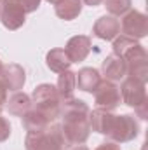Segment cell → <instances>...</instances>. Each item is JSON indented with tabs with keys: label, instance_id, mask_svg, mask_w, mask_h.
<instances>
[{
	"label": "cell",
	"instance_id": "6da1fadb",
	"mask_svg": "<svg viewBox=\"0 0 148 150\" xmlns=\"http://www.w3.org/2000/svg\"><path fill=\"white\" fill-rule=\"evenodd\" d=\"M89 107L85 101L70 98L61 103V131L66 140V145H82L87 142L91 127H89Z\"/></svg>",
	"mask_w": 148,
	"mask_h": 150
},
{
	"label": "cell",
	"instance_id": "7a4b0ae2",
	"mask_svg": "<svg viewBox=\"0 0 148 150\" xmlns=\"http://www.w3.org/2000/svg\"><path fill=\"white\" fill-rule=\"evenodd\" d=\"M32 108L42 113L51 124L59 117L61 113V98L58 94V89L52 84H40L32 93Z\"/></svg>",
	"mask_w": 148,
	"mask_h": 150
},
{
	"label": "cell",
	"instance_id": "3957f363",
	"mask_svg": "<svg viewBox=\"0 0 148 150\" xmlns=\"http://www.w3.org/2000/svg\"><path fill=\"white\" fill-rule=\"evenodd\" d=\"M26 150H65L66 140L61 131V124H49L45 129L28 133L25 140Z\"/></svg>",
	"mask_w": 148,
	"mask_h": 150
},
{
	"label": "cell",
	"instance_id": "277c9868",
	"mask_svg": "<svg viewBox=\"0 0 148 150\" xmlns=\"http://www.w3.org/2000/svg\"><path fill=\"white\" fill-rule=\"evenodd\" d=\"M125 63V77L136 79L143 84L148 80V54L141 44H136L125 56L122 58Z\"/></svg>",
	"mask_w": 148,
	"mask_h": 150
},
{
	"label": "cell",
	"instance_id": "5b68a950",
	"mask_svg": "<svg viewBox=\"0 0 148 150\" xmlns=\"http://www.w3.org/2000/svg\"><path fill=\"white\" fill-rule=\"evenodd\" d=\"M138 134H140V120L131 113H124V115H115L106 136L115 143H125L134 140Z\"/></svg>",
	"mask_w": 148,
	"mask_h": 150
},
{
	"label": "cell",
	"instance_id": "8992f818",
	"mask_svg": "<svg viewBox=\"0 0 148 150\" xmlns=\"http://www.w3.org/2000/svg\"><path fill=\"white\" fill-rule=\"evenodd\" d=\"M118 25H120L122 35H127L131 38L140 40L148 35V18L140 11L129 9L125 14H122V19L118 21Z\"/></svg>",
	"mask_w": 148,
	"mask_h": 150
},
{
	"label": "cell",
	"instance_id": "52a82bcc",
	"mask_svg": "<svg viewBox=\"0 0 148 150\" xmlns=\"http://www.w3.org/2000/svg\"><path fill=\"white\" fill-rule=\"evenodd\" d=\"M122 98H120V89L115 82L106 80V79H101L98 87L94 89V103H96V108H101V110H115L118 105H120Z\"/></svg>",
	"mask_w": 148,
	"mask_h": 150
},
{
	"label": "cell",
	"instance_id": "ba28073f",
	"mask_svg": "<svg viewBox=\"0 0 148 150\" xmlns=\"http://www.w3.org/2000/svg\"><path fill=\"white\" fill-rule=\"evenodd\" d=\"M120 89V98L122 101L131 107V108H138L140 105H143L145 101H148L147 98V89H145V84L136 80V79H131V77H125L122 86L118 87Z\"/></svg>",
	"mask_w": 148,
	"mask_h": 150
},
{
	"label": "cell",
	"instance_id": "9c48e42d",
	"mask_svg": "<svg viewBox=\"0 0 148 150\" xmlns=\"http://www.w3.org/2000/svg\"><path fill=\"white\" fill-rule=\"evenodd\" d=\"M0 80L4 82V86L7 87V91H21L26 80V75L21 65L18 63H11V65H4L2 72H0Z\"/></svg>",
	"mask_w": 148,
	"mask_h": 150
},
{
	"label": "cell",
	"instance_id": "30bf717a",
	"mask_svg": "<svg viewBox=\"0 0 148 150\" xmlns=\"http://www.w3.org/2000/svg\"><path fill=\"white\" fill-rule=\"evenodd\" d=\"M91 47H92V42H91L89 37H85V35H75V37H72L68 40L65 51L70 56L72 63H78V61H84L87 58V54L91 52Z\"/></svg>",
	"mask_w": 148,
	"mask_h": 150
},
{
	"label": "cell",
	"instance_id": "8fae6325",
	"mask_svg": "<svg viewBox=\"0 0 148 150\" xmlns=\"http://www.w3.org/2000/svg\"><path fill=\"white\" fill-rule=\"evenodd\" d=\"M92 33L98 38H103V40H113L120 33L118 19L115 16H101L92 26Z\"/></svg>",
	"mask_w": 148,
	"mask_h": 150
},
{
	"label": "cell",
	"instance_id": "7c38bea8",
	"mask_svg": "<svg viewBox=\"0 0 148 150\" xmlns=\"http://www.w3.org/2000/svg\"><path fill=\"white\" fill-rule=\"evenodd\" d=\"M101 70H103L105 79L111 80V82H118V80L125 79V63L120 56H115V54L106 56V59L101 65Z\"/></svg>",
	"mask_w": 148,
	"mask_h": 150
},
{
	"label": "cell",
	"instance_id": "4fadbf2b",
	"mask_svg": "<svg viewBox=\"0 0 148 150\" xmlns=\"http://www.w3.org/2000/svg\"><path fill=\"white\" fill-rule=\"evenodd\" d=\"M113 119H115V115L111 112L96 108L89 113V127L99 134H108L111 124H113Z\"/></svg>",
	"mask_w": 148,
	"mask_h": 150
},
{
	"label": "cell",
	"instance_id": "5bb4252c",
	"mask_svg": "<svg viewBox=\"0 0 148 150\" xmlns=\"http://www.w3.org/2000/svg\"><path fill=\"white\" fill-rule=\"evenodd\" d=\"M99 80H101L99 72L96 68H91V67H85V68L78 70V74H75V82H77L78 89H82L85 93H94Z\"/></svg>",
	"mask_w": 148,
	"mask_h": 150
},
{
	"label": "cell",
	"instance_id": "9a60e30c",
	"mask_svg": "<svg viewBox=\"0 0 148 150\" xmlns=\"http://www.w3.org/2000/svg\"><path fill=\"white\" fill-rule=\"evenodd\" d=\"M45 61H47V67L52 72H56V74H61L65 70H70V65H72V59L66 54V51L65 49H59V47L58 49H51L47 52Z\"/></svg>",
	"mask_w": 148,
	"mask_h": 150
},
{
	"label": "cell",
	"instance_id": "2e32d148",
	"mask_svg": "<svg viewBox=\"0 0 148 150\" xmlns=\"http://www.w3.org/2000/svg\"><path fill=\"white\" fill-rule=\"evenodd\" d=\"M5 103H7L9 113H12L16 117H23L25 113L32 108V98L26 93H21V91H16Z\"/></svg>",
	"mask_w": 148,
	"mask_h": 150
},
{
	"label": "cell",
	"instance_id": "e0dca14e",
	"mask_svg": "<svg viewBox=\"0 0 148 150\" xmlns=\"http://www.w3.org/2000/svg\"><path fill=\"white\" fill-rule=\"evenodd\" d=\"M75 87H77V82H75V74L73 72H72V70L61 72V74H59V79H58V86H56L61 101L73 98Z\"/></svg>",
	"mask_w": 148,
	"mask_h": 150
},
{
	"label": "cell",
	"instance_id": "ac0fdd59",
	"mask_svg": "<svg viewBox=\"0 0 148 150\" xmlns=\"http://www.w3.org/2000/svg\"><path fill=\"white\" fill-rule=\"evenodd\" d=\"M82 12V0H59L56 4V16L70 21Z\"/></svg>",
	"mask_w": 148,
	"mask_h": 150
},
{
	"label": "cell",
	"instance_id": "d6986e66",
	"mask_svg": "<svg viewBox=\"0 0 148 150\" xmlns=\"http://www.w3.org/2000/svg\"><path fill=\"white\" fill-rule=\"evenodd\" d=\"M21 119H23V126H25V129H26L28 133L42 131V129H45V127L51 124L42 113H38L37 110H33V108H30Z\"/></svg>",
	"mask_w": 148,
	"mask_h": 150
},
{
	"label": "cell",
	"instance_id": "ffe728a7",
	"mask_svg": "<svg viewBox=\"0 0 148 150\" xmlns=\"http://www.w3.org/2000/svg\"><path fill=\"white\" fill-rule=\"evenodd\" d=\"M136 44H140L136 38H131V37H127V35H117V37L113 38V54L115 56H120V58H124L125 56V52H129Z\"/></svg>",
	"mask_w": 148,
	"mask_h": 150
},
{
	"label": "cell",
	"instance_id": "44dd1931",
	"mask_svg": "<svg viewBox=\"0 0 148 150\" xmlns=\"http://www.w3.org/2000/svg\"><path fill=\"white\" fill-rule=\"evenodd\" d=\"M110 16H122L131 9L132 0H103Z\"/></svg>",
	"mask_w": 148,
	"mask_h": 150
},
{
	"label": "cell",
	"instance_id": "7402d4cb",
	"mask_svg": "<svg viewBox=\"0 0 148 150\" xmlns=\"http://www.w3.org/2000/svg\"><path fill=\"white\" fill-rule=\"evenodd\" d=\"M9 136H11V124H9V120L5 117L0 115V143L5 142Z\"/></svg>",
	"mask_w": 148,
	"mask_h": 150
},
{
	"label": "cell",
	"instance_id": "603a6c76",
	"mask_svg": "<svg viewBox=\"0 0 148 150\" xmlns=\"http://www.w3.org/2000/svg\"><path fill=\"white\" fill-rule=\"evenodd\" d=\"M19 4L23 5L25 12L28 14V12H35L37 11L38 5H40V0H19Z\"/></svg>",
	"mask_w": 148,
	"mask_h": 150
},
{
	"label": "cell",
	"instance_id": "cb8c5ba5",
	"mask_svg": "<svg viewBox=\"0 0 148 150\" xmlns=\"http://www.w3.org/2000/svg\"><path fill=\"white\" fill-rule=\"evenodd\" d=\"M136 113H138V117L140 119H148V101H145L143 105H140L138 108H134Z\"/></svg>",
	"mask_w": 148,
	"mask_h": 150
},
{
	"label": "cell",
	"instance_id": "d4e9b609",
	"mask_svg": "<svg viewBox=\"0 0 148 150\" xmlns=\"http://www.w3.org/2000/svg\"><path fill=\"white\" fill-rule=\"evenodd\" d=\"M96 150H120V147L115 142H105V143H101Z\"/></svg>",
	"mask_w": 148,
	"mask_h": 150
},
{
	"label": "cell",
	"instance_id": "484cf974",
	"mask_svg": "<svg viewBox=\"0 0 148 150\" xmlns=\"http://www.w3.org/2000/svg\"><path fill=\"white\" fill-rule=\"evenodd\" d=\"M7 101V87L4 86V82L0 80V105H4Z\"/></svg>",
	"mask_w": 148,
	"mask_h": 150
},
{
	"label": "cell",
	"instance_id": "4316f807",
	"mask_svg": "<svg viewBox=\"0 0 148 150\" xmlns=\"http://www.w3.org/2000/svg\"><path fill=\"white\" fill-rule=\"evenodd\" d=\"M85 5H91V7H96V5H99L103 0H82Z\"/></svg>",
	"mask_w": 148,
	"mask_h": 150
},
{
	"label": "cell",
	"instance_id": "83f0119b",
	"mask_svg": "<svg viewBox=\"0 0 148 150\" xmlns=\"http://www.w3.org/2000/svg\"><path fill=\"white\" fill-rule=\"evenodd\" d=\"M70 150H89V149H87V147L82 143V145H75V147H72Z\"/></svg>",
	"mask_w": 148,
	"mask_h": 150
},
{
	"label": "cell",
	"instance_id": "f1b7e54d",
	"mask_svg": "<svg viewBox=\"0 0 148 150\" xmlns=\"http://www.w3.org/2000/svg\"><path fill=\"white\" fill-rule=\"evenodd\" d=\"M47 2H49V4H54V5H56V4H58L59 0H47Z\"/></svg>",
	"mask_w": 148,
	"mask_h": 150
},
{
	"label": "cell",
	"instance_id": "f546056e",
	"mask_svg": "<svg viewBox=\"0 0 148 150\" xmlns=\"http://www.w3.org/2000/svg\"><path fill=\"white\" fill-rule=\"evenodd\" d=\"M2 67H4V63H2V61H0V72H2Z\"/></svg>",
	"mask_w": 148,
	"mask_h": 150
},
{
	"label": "cell",
	"instance_id": "4dcf8cb0",
	"mask_svg": "<svg viewBox=\"0 0 148 150\" xmlns=\"http://www.w3.org/2000/svg\"><path fill=\"white\" fill-rule=\"evenodd\" d=\"M2 108H4V105H0V115H2Z\"/></svg>",
	"mask_w": 148,
	"mask_h": 150
}]
</instances>
